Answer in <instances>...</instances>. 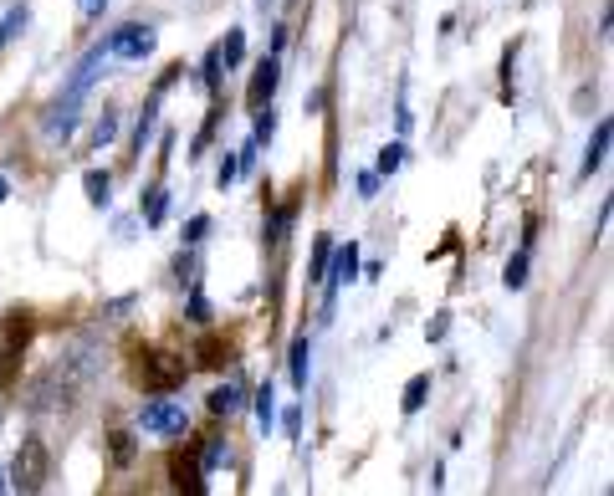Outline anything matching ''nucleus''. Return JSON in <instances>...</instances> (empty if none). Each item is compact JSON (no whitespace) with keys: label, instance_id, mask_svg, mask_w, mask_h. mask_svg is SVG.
Listing matches in <instances>:
<instances>
[{"label":"nucleus","instance_id":"f257e3e1","mask_svg":"<svg viewBox=\"0 0 614 496\" xmlns=\"http://www.w3.org/2000/svg\"><path fill=\"white\" fill-rule=\"evenodd\" d=\"M185 358H174V353H159V348H134V379L149 389V394H169V389H180L185 384Z\"/></svg>","mask_w":614,"mask_h":496},{"label":"nucleus","instance_id":"f03ea898","mask_svg":"<svg viewBox=\"0 0 614 496\" xmlns=\"http://www.w3.org/2000/svg\"><path fill=\"white\" fill-rule=\"evenodd\" d=\"M26 338H31V312H11L0 323V389L16 384V358L26 353Z\"/></svg>","mask_w":614,"mask_h":496},{"label":"nucleus","instance_id":"7ed1b4c3","mask_svg":"<svg viewBox=\"0 0 614 496\" xmlns=\"http://www.w3.org/2000/svg\"><path fill=\"white\" fill-rule=\"evenodd\" d=\"M41 481H47V445H41V440H21L16 466H11V486L16 491H41Z\"/></svg>","mask_w":614,"mask_h":496},{"label":"nucleus","instance_id":"20e7f679","mask_svg":"<svg viewBox=\"0 0 614 496\" xmlns=\"http://www.w3.org/2000/svg\"><path fill=\"white\" fill-rule=\"evenodd\" d=\"M139 425H144L149 435H185V430H190V415H185L180 399H154V404H144Z\"/></svg>","mask_w":614,"mask_h":496},{"label":"nucleus","instance_id":"39448f33","mask_svg":"<svg viewBox=\"0 0 614 496\" xmlns=\"http://www.w3.org/2000/svg\"><path fill=\"white\" fill-rule=\"evenodd\" d=\"M108 57H123V62H144L149 52H154V31L149 26H118L108 41Z\"/></svg>","mask_w":614,"mask_h":496},{"label":"nucleus","instance_id":"423d86ee","mask_svg":"<svg viewBox=\"0 0 614 496\" xmlns=\"http://www.w3.org/2000/svg\"><path fill=\"white\" fill-rule=\"evenodd\" d=\"M77 108H82V98H57V103H52V113L41 118V139L67 144V139H72V128H77Z\"/></svg>","mask_w":614,"mask_h":496},{"label":"nucleus","instance_id":"0eeeda50","mask_svg":"<svg viewBox=\"0 0 614 496\" xmlns=\"http://www.w3.org/2000/svg\"><path fill=\"white\" fill-rule=\"evenodd\" d=\"M169 476H174V491H190V496L205 491V466H200L195 456H185V450L169 461Z\"/></svg>","mask_w":614,"mask_h":496},{"label":"nucleus","instance_id":"6e6552de","mask_svg":"<svg viewBox=\"0 0 614 496\" xmlns=\"http://www.w3.org/2000/svg\"><path fill=\"white\" fill-rule=\"evenodd\" d=\"M359 277V246L348 241V246H333V256H328V282L333 287H343V282H354Z\"/></svg>","mask_w":614,"mask_h":496},{"label":"nucleus","instance_id":"1a4fd4ad","mask_svg":"<svg viewBox=\"0 0 614 496\" xmlns=\"http://www.w3.org/2000/svg\"><path fill=\"white\" fill-rule=\"evenodd\" d=\"M277 77H282V72H277V62H261V67H256V77H251V93H246V98H251V108L272 103V93H277Z\"/></svg>","mask_w":614,"mask_h":496},{"label":"nucleus","instance_id":"9d476101","mask_svg":"<svg viewBox=\"0 0 614 496\" xmlns=\"http://www.w3.org/2000/svg\"><path fill=\"white\" fill-rule=\"evenodd\" d=\"M609 139H614V123H599V128H594V139H589V154H584V179H589L594 169H604V159H609Z\"/></svg>","mask_w":614,"mask_h":496},{"label":"nucleus","instance_id":"9b49d317","mask_svg":"<svg viewBox=\"0 0 614 496\" xmlns=\"http://www.w3.org/2000/svg\"><path fill=\"white\" fill-rule=\"evenodd\" d=\"M226 358H231V343L226 338H200V348H195V364L200 369H221Z\"/></svg>","mask_w":614,"mask_h":496},{"label":"nucleus","instance_id":"f8f14e48","mask_svg":"<svg viewBox=\"0 0 614 496\" xmlns=\"http://www.w3.org/2000/svg\"><path fill=\"white\" fill-rule=\"evenodd\" d=\"M26 26H31V11H26V6H11L6 16H0V47H11V41H16Z\"/></svg>","mask_w":614,"mask_h":496},{"label":"nucleus","instance_id":"ddd939ff","mask_svg":"<svg viewBox=\"0 0 614 496\" xmlns=\"http://www.w3.org/2000/svg\"><path fill=\"white\" fill-rule=\"evenodd\" d=\"M236 410H241V384H231V379H226L221 389L210 394V415H236Z\"/></svg>","mask_w":614,"mask_h":496},{"label":"nucleus","instance_id":"4468645a","mask_svg":"<svg viewBox=\"0 0 614 496\" xmlns=\"http://www.w3.org/2000/svg\"><path fill=\"white\" fill-rule=\"evenodd\" d=\"M425 394H430V374H415V379L405 384V415H415V410H420Z\"/></svg>","mask_w":614,"mask_h":496},{"label":"nucleus","instance_id":"2eb2a0df","mask_svg":"<svg viewBox=\"0 0 614 496\" xmlns=\"http://www.w3.org/2000/svg\"><path fill=\"white\" fill-rule=\"evenodd\" d=\"M82 185H87V200H93V205H108V185H113V179H108L103 169H87Z\"/></svg>","mask_w":614,"mask_h":496},{"label":"nucleus","instance_id":"dca6fc26","mask_svg":"<svg viewBox=\"0 0 614 496\" xmlns=\"http://www.w3.org/2000/svg\"><path fill=\"white\" fill-rule=\"evenodd\" d=\"M164 210H169V195H164V185H154V190L144 195V220H149V225H159V220H164Z\"/></svg>","mask_w":614,"mask_h":496},{"label":"nucleus","instance_id":"f3484780","mask_svg":"<svg viewBox=\"0 0 614 496\" xmlns=\"http://www.w3.org/2000/svg\"><path fill=\"white\" fill-rule=\"evenodd\" d=\"M307 353H313V348H307V338H297L292 343V384L297 389H307Z\"/></svg>","mask_w":614,"mask_h":496},{"label":"nucleus","instance_id":"a211bd4d","mask_svg":"<svg viewBox=\"0 0 614 496\" xmlns=\"http://www.w3.org/2000/svg\"><path fill=\"white\" fill-rule=\"evenodd\" d=\"M272 399H277V394H272V384L256 394V420H261V430H272V420H277V404H272Z\"/></svg>","mask_w":614,"mask_h":496},{"label":"nucleus","instance_id":"6ab92c4d","mask_svg":"<svg viewBox=\"0 0 614 496\" xmlns=\"http://www.w3.org/2000/svg\"><path fill=\"white\" fill-rule=\"evenodd\" d=\"M502 282L517 292V287H528V256H512L507 261V272H502Z\"/></svg>","mask_w":614,"mask_h":496},{"label":"nucleus","instance_id":"aec40b11","mask_svg":"<svg viewBox=\"0 0 614 496\" xmlns=\"http://www.w3.org/2000/svg\"><path fill=\"white\" fill-rule=\"evenodd\" d=\"M400 164H405V144H384L379 149V174H394Z\"/></svg>","mask_w":614,"mask_h":496},{"label":"nucleus","instance_id":"412c9836","mask_svg":"<svg viewBox=\"0 0 614 496\" xmlns=\"http://www.w3.org/2000/svg\"><path fill=\"white\" fill-rule=\"evenodd\" d=\"M128 461H134V435L118 430V435H113V466H128Z\"/></svg>","mask_w":614,"mask_h":496},{"label":"nucleus","instance_id":"4be33fe9","mask_svg":"<svg viewBox=\"0 0 614 496\" xmlns=\"http://www.w3.org/2000/svg\"><path fill=\"white\" fill-rule=\"evenodd\" d=\"M328 256H333V241L323 236V241L313 246V282H323V277H328Z\"/></svg>","mask_w":614,"mask_h":496},{"label":"nucleus","instance_id":"5701e85b","mask_svg":"<svg viewBox=\"0 0 614 496\" xmlns=\"http://www.w3.org/2000/svg\"><path fill=\"white\" fill-rule=\"evenodd\" d=\"M241 57H246V41H241V31H231V36H226V47H221V62H226V67H236Z\"/></svg>","mask_w":614,"mask_h":496},{"label":"nucleus","instance_id":"b1692460","mask_svg":"<svg viewBox=\"0 0 614 496\" xmlns=\"http://www.w3.org/2000/svg\"><path fill=\"white\" fill-rule=\"evenodd\" d=\"M272 133H277V113H272L267 103H261V118H256V144H267Z\"/></svg>","mask_w":614,"mask_h":496},{"label":"nucleus","instance_id":"393cba45","mask_svg":"<svg viewBox=\"0 0 614 496\" xmlns=\"http://www.w3.org/2000/svg\"><path fill=\"white\" fill-rule=\"evenodd\" d=\"M93 139H98V144H113V139H118V118H113V113H103V118L93 123Z\"/></svg>","mask_w":614,"mask_h":496},{"label":"nucleus","instance_id":"a878e982","mask_svg":"<svg viewBox=\"0 0 614 496\" xmlns=\"http://www.w3.org/2000/svg\"><path fill=\"white\" fill-rule=\"evenodd\" d=\"M221 461H226V445H221V440H210V445H205V456H200V466H205V471H215Z\"/></svg>","mask_w":614,"mask_h":496},{"label":"nucleus","instance_id":"bb28decb","mask_svg":"<svg viewBox=\"0 0 614 496\" xmlns=\"http://www.w3.org/2000/svg\"><path fill=\"white\" fill-rule=\"evenodd\" d=\"M205 231H210V215H195V220L185 225V241L195 246V241H205Z\"/></svg>","mask_w":614,"mask_h":496},{"label":"nucleus","instance_id":"cd10ccee","mask_svg":"<svg viewBox=\"0 0 614 496\" xmlns=\"http://www.w3.org/2000/svg\"><path fill=\"white\" fill-rule=\"evenodd\" d=\"M236 174H241V164H236V159L226 154V159H221V169H215V179H221V190L231 185V179H236Z\"/></svg>","mask_w":614,"mask_h":496},{"label":"nucleus","instance_id":"c85d7f7f","mask_svg":"<svg viewBox=\"0 0 614 496\" xmlns=\"http://www.w3.org/2000/svg\"><path fill=\"white\" fill-rule=\"evenodd\" d=\"M287 225H292V205L272 215V241H282V231H287Z\"/></svg>","mask_w":614,"mask_h":496},{"label":"nucleus","instance_id":"c756f323","mask_svg":"<svg viewBox=\"0 0 614 496\" xmlns=\"http://www.w3.org/2000/svg\"><path fill=\"white\" fill-rule=\"evenodd\" d=\"M190 312H195V323H205V318H210V302L195 292V297H190Z\"/></svg>","mask_w":614,"mask_h":496},{"label":"nucleus","instance_id":"7c9ffc66","mask_svg":"<svg viewBox=\"0 0 614 496\" xmlns=\"http://www.w3.org/2000/svg\"><path fill=\"white\" fill-rule=\"evenodd\" d=\"M379 190V174H359V195H374Z\"/></svg>","mask_w":614,"mask_h":496},{"label":"nucleus","instance_id":"2f4dec72","mask_svg":"<svg viewBox=\"0 0 614 496\" xmlns=\"http://www.w3.org/2000/svg\"><path fill=\"white\" fill-rule=\"evenodd\" d=\"M103 11V0H82V16H98Z\"/></svg>","mask_w":614,"mask_h":496},{"label":"nucleus","instance_id":"473e14b6","mask_svg":"<svg viewBox=\"0 0 614 496\" xmlns=\"http://www.w3.org/2000/svg\"><path fill=\"white\" fill-rule=\"evenodd\" d=\"M0 491H16V486H11V471H0Z\"/></svg>","mask_w":614,"mask_h":496},{"label":"nucleus","instance_id":"72a5a7b5","mask_svg":"<svg viewBox=\"0 0 614 496\" xmlns=\"http://www.w3.org/2000/svg\"><path fill=\"white\" fill-rule=\"evenodd\" d=\"M6 195H11V179H6V174H0V200H6Z\"/></svg>","mask_w":614,"mask_h":496}]
</instances>
